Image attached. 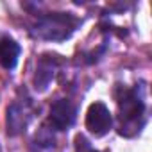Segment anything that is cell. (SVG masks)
I'll return each instance as SVG.
<instances>
[{
    "mask_svg": "<svg viewBox=\"0 0 152 152\" xmlns=\"http://www.w3.org/2000/svg\"><path fill=\"white\" fill-rule=\"evenodd\" d=\"M75 122V107L70 100L59 99L52 104L50 115H48V124L56 131H66L73 125Z\"/></svg>",
    "mask_w": 152,
    "mask_h": 152,
    "instance_id": "obj_5",
    "label": "cell"
},
{
    "mask_svg": "<svg viewBox=\"0 0 152 152\" xmlns=\"http://www.w3.org/2000/svg\"><path fill=\"white\" fill-rule=\"evenodd\" d=\"M81 25V20L72 13H48L39 16L32 25V36L45 41H64L68 39L75 29Z\"/></svg>",
    "mask_w": 152,
    "mask_h": 152,
    "instance_id": "obj_2",
    "label": "cell"
},
{
    "mask_svg": "<svg viewBox=\"0 0 152 152\" xmlns=\"http://www.w3.org/2000/svg\"><path fill=\"white\" fill-rule=\"evenodd\" d=\"M116 104H118V132L125 138L136 136L147 120L145 115V100L138 93L136 88H125L118 86L116 88Z\"/></svg>",
    "mask_w": 152,
    "mask_h": 152,
    "instance_id": "obj_1",
    "label": "cell"
},
{
    "mask_svg": "<svg viewBox=\"0 0 152 152\" xmlns=\"http://www.w3.org/2000/svg\"><path fill=\"white\" fill-rule=\"evenodd\" d=\"M64 63V59L57 54H43L39 57V63H38V68H36V73H34V86L36 90L43 91L48 88V84L52 83L54 75H56V70Z\"/></svg>",
    "mask_w": 152,
    "mask_h": 152,
    "instance_id": "obj_4",
    "label": "cell"
},
{
    "mask_svg": "<svg viewBox=\"0 0 152 152\" xmlns=\"http://www.w3.org/2000/svg\"><path fill=\"white\" fill-rule=\"evenodd\" d=\"M18 57H20V45L13 38L4 36L0 39V64L6 70H13L18 63Z\"/></svg>",
    "mask_w": 152,
    "mask_h": 152,
    "instance_id": "obj_7",
    "label": "cell"
},
{
    "mask_svg": "<svg viewBox=\"0 0 152 152\" xmlns=\"http://www.w3.org/2000/svg\"><path fill=\"white\" fill-rule=\"evenodd\" d=\"M31 120V107L29 102H15L7 109V134L16 136L25 131Z\"/></svg>",
    "mask_w": 152,
    "mask_h": 152,
    "instance_id": "obj_6",
    "label": "cell"
},
{
    "mask_svg": "<svg viewBox=\"0 0 152 152\" xmlns=\"http://www.w3.org/2000/svg\"><path fill=\"white\" fill-rule=\"evenodd\" d=\"M111 125H113V116L107 106L104 102H93L86 113V129L93 136L100 138L109 132Z\"/></svg>",
    "mask_w": 152,
    "mask_h": 152,
    "instance_id": "obj_3",
    "label": "cell"
},
{
    "mask_svg": "<svg viewBox=\"0 0 152 152\" xmlns=\"http://www.w3.org/2000/svg\"><path fill=\"white\" fill-rule=\"evenodd\" d=\"M90 152H99V150H93V148H91V150H90Z\"/></svg>",
    "mask_w": 152,
    "mask_h": 152,
    "instance_id": "obj_9",
    "label": "cell"
},
{
    "mask_svg": "<svg viewBox=\"0 0 152 152\" xmlns=\"http://www.w3.org/2000/svg\"><path fill=\"white\" fill-rule=\"evenodd\" d=\"M75 147H77V152H90L91 148H90V143L86 141V138L84 136H77L75 138Z\"/></svg>",
    "mask_w": 152,
    "mask_h": 152,
    "instance_id": "obj_8",
    "label": "cell"
}]
</instances>
